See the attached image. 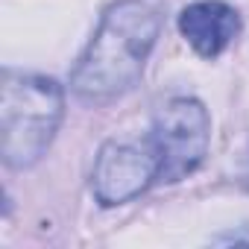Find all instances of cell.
Listing matches in <instances>:
<instances>
[{"label":"cell","instance_id":"obj_5","mask_svg":"<svg viewBox=\"0 0 249 249\" xmlns=\"http://www.w3.org/2000/svg\"><path fill=\"white\" fill-rule=\"evenodd\" d=\"M179 30L199 56L211 59L231 44V38L240 30V18L231 6L220 3V0H202L179 15Z\"/></svg>","mask_w":249,"mask_h":249},{"label":"cell","instance_id":"obj_4","mask_svg":"<svg viewBox=\"0 0 249 249\" xmlns=\"http://www.w3.org/2000/svg\"><path fill=\"white\" fill-rule=\"evenodd\" d=\"M159 179V159L153 147H135V144H106L94 161L91 188L94 196L103 205H117L138 196Z\"/></svg>","mask_w":249,"mask_h":249},{"label":"cell","instance_id":"obj_1","mask_svg":"<svg viewBox=\"0 0 249 249\" xmlns=\"http://www.w3.org/2000/svg\"><path fill=\"white\" fill-rule=\"evenodd\" d=\"M164 27V0H117L111 3L79 56L71 85L82 100H111L129 91Z\"/></svg>","mask_w":249,"mask_h":249},{"label":"cell","instance_id":"obj_3","mask_svg":"<svg viewBox=\"0 0 249 249\" xmlns=\"http://www.w3.org/2000/svg\"><path fill=\"white\" fill-rule=\"evenodd\" d=\"M208 138L211 123L202 103L188 97L164 103L156 111L150 132V147L159 159V179L179 182L182 176L194 173L208 153Z\"/></svg>","mask_w":249,"mask_h":249},{"label":"cell","instance_id":"obj_2","mask_svg":"<svg viewBox=\"0 0 249 249\" xmlns=\"http://www.w3.org/2000/svg\"><path fill=\"white\" fill-rule=\"evenodd\" d=\"M0 150L9 167H30L50 147L65 111L62 88L47 76L3 73Z\"/></svg>","mask_w":249,"mask_h":249}]
</instances>
